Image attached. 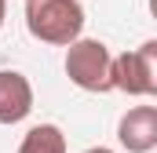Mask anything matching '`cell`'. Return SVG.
<instances>
[{
    "instance_id": "5b68a950",
    "label": "cell",
    "mask_w": 157,
    "mask_h": 153,
    "mask_svg": "<svg viewBox=\"0 0 157 153\" xmlns=\"http://www.w3.org/2000/svg\"><path fill=\"white\" fill-rule=\"evenodd\" d=\"M113 91H124L132 99H143L146 95V69H143L139 51L113 55Z\"/></svg>"
},
{
    "instance_id": "9c48e42d",
    "label": "cell",
    "mask_w": 157,
    "mask_h": 153,
    "mask_svg": "<svg viewBox=\"0 0 157 153\" xmlns=\"http://www.w3.org/2000/svg\"><path fill=\"white\" fill-rule=\"evenodd\" d=\"M84 153H113L110 146H91V150H84Z\"/></svg>"
},
{
    "instance_id": "7a4b0ae2",
    "label": "cell",
    "mask_w": 157,
    "mask_h": 153,
    "mask_svg": "<svg viewBox=\"0 0 157 153\" xmlns=\"http://www.w3.org/2000/svg\"><path fill=\"white\" fill-rule=\"evenodd\" d=\"M66 76L80 91H91V95L113 91V55H110V47L91 37H80L77 44H70L66 47Z\"/></svg>"
},
{
    "instance_id": "52a82bcc",
    "label": "cell",
    "mask_w": 157,
    "mask_h": 153,
    "mask_svg": "<svg viewBox=\"0 0 157 153\" xmlns=\"http://www.w3.org/2000/svg\"><path fill=\"white\" fill-rule=\"evenodd\" d=\"M139 58H143V69H146V95L157 99V40H146L143 47H135Z\"/></svg>"
},
{
    "instance_id": "8992f818",
    "label": "cell",
    "mask_w": 157,
    "mask_h": 153,
    "mask_svg": "<svg viewBox=\"0 0 157 153\" xmlns=\"http://www.w3.org/2000/svg\"><path fill=\"white\" fill-rule=\"evenodd\" d=\"M18 153H66V135L59 124H37L22 135Z\"/></svg>"
},
{
    "instance_id": "3957f363",
    "label": "cell",
    "mask_w": 157,
    "mask_h": 153,
    "mask_svg": "<svg viewBox=\"0 0 157 153\" xmlns=\"http://www.w3.org/2000/svg\"><path fill=\"white\" fill-rule=\"evenodd\" d=\"M117 142L128 153L157 150V106H132L117 120Z\"/></svg>"
},
{
    "instance_id": "30bf717a",
    "label": "cell",
    "mask_w": 157,
    "mask_h": 153,
    "mask_svg": "<svg viewBox=\"0 0 157 153\" xmlns=\"http://www.w3.org/2000/svg\"><path fill=\"white\" fill-rule=\"evenodd\" d=\"M150 15H154V18H157V0H150Z\"/></svg>"
},
{
    "instance_id": "ba28073f",
    "label": "cell",
    "mask_w": 157,
    "mask_h": 153,
    "mask_svg": "<svg viewBox=\"0 0 157 153\" xmlns=\"http://www.w3.org/2000/svg\"><path fill=\"white\" fill-rule=\"evenodd\" d=\"M4 18H7V0H0V29H4Z\"/></svg>"
},
{
    "instance_id": "6da1fadb",
    "label": "cell",
    "mask_w": 157,
    "mask_h": 153,
    "mask_svg": "<svg viewBox=\"0 0 157 153\" xmlns=\"http://www.w3.org/2000/svg\"><path fill=\"white\" fill-rule=\"evenodd\" d=\"M26 29L40 44L70 47L84 33L80 0H26Z\"/></svg>"
},
{
    "instance_id": "277c9868",
    "label": "cell",
    "mask_w": 157,
    "mask_h": 153,
    "mask_svg": "<svg viewBox=\"0 0 157 153\" xmlns=\"http://www.w3.org/2000/svg\"><path fill=\"white\" fill-rule=\"evenodd\" d=\"M33 113V84L18 69H0V124H22Z\"/></svg>"
}]
</instances>
